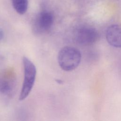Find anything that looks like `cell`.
I'll list each match as a JSON object with an SVG mask.
<instances>
[{"mask_svg": "<svg viewBox=\"0 0 121 121\" xmlns=\"http://www.w3.org/2000/svg\"><path fill=\"white\" fill-rule=\"evenodd\" d=\"M11 90V86L9 83L6 81L0 82V92L3 94H8Z\"/></svg>", "mask_w": 121, "mask_h": 121, "instance_id": "cell-7", "label": "cell"}, {"mask_svg": "<svg viewBox=\"0 0 121 121\" xmlns=\"http://www.w3.org/2000/svg\"><path fill=\"white\" fill-rule=\"evenodd\" d=\"M105 37L108 43L115 48H121V24H113L106 30Z\"/></svg>", "mask_w": 121, "mask_h": 121, "instance_id": "cell-4", "label": "cell"}, {"mask_svg": "<svg viewBox=\"0 0 121 121\" xmlns=\"http://www.w3.org/2000/svg\"><path fill=\"white\" fill-rule=\"evenodd\" d=\"M99 38L97 30L92 27L83 26L78 28L75 33L76 42L83 46L91 45L95 43Z\"/></svg>", "mask_w": 121, "mask_h": 121, "instance_id": "cell-3", "label": "cell"}, {"mask_svg": "<svg viewBox=\"0 0 121 121\" xmlns=\"http://www.w3.org/2000/svg\"><path fill=\"white\" fill-rule=\"evenodd\" d=\"M13 6L19 14L26 13L28 7V0H12Z\"/></svg>", "mask_w": 121, "mask_h": 121, "instance_id": "cell-6", "label": "cell"}, {"mask_svg": "<svg viewBox=\"0 0 121 121\" xmlns=\"http://www.w3.org/2000/svg\"><path fill=\"white\" fill-rule=\"evenodd\" d=\"M23 62L24 70V78L19 99L22 101L26 99L34 86L36 74V69L34 63L26 57H24Z\"/></svg>", "mask_w": 121, "mask_h": 121, "instance_id": "cell-2", "label": "cell"}, {"mask_svg": "<svg viewBox=\"0 0 121 121\" xmlns=\"http://www.w3.org/2000/svg\"><path fill=\"white\" fill-rule=\"evenodd\" d=\"M81 60L80 52L73 47L65 46L58 53V63L65 71H71L76 69L79 65Z\"/></svg>", "mask_w": 121, "mask_h": 121, "instance_id": "cell-1", "label": "cell"}, {"mask_svg": "<svg viewBox=\"0 0 121 121\" xmlns=\"http://www.w3.org/2000/svg\"><path fill=\"white\" fill-rule=\"evenodd\" d=\"M53 15L48 11H43L38 15L36 26L38 30L43 32L49 29L53 22Z\"/></svg>", "mask_w": 121, "mask_h": 121, "instance_id": "cell-5", "label": "cell"}]
</instances>
